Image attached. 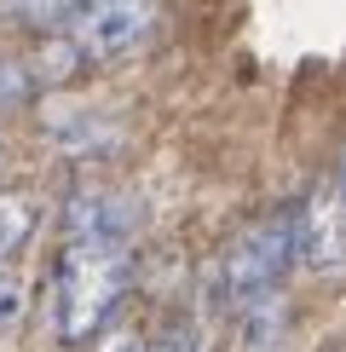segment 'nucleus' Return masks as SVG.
Returning <instances> with one entry per match:
<instances>
[{
	"instance_id": "obj_3",
	"label": "nucleus",
	"mask_w": 346,
	"mask_h": 352,
	"mask_svg": "<svg viewBox=\"0 0 346 352\" xmlns=\"http://www.w3.org/2000/svg\"><path fill=\"white\" fill-rule=\"evenodd\" d=\"M156 29V6L150 0H86V6L52 35L47 58L35 64V76H69V69H93V64H115L133 58Z\"/></svg>"
},
{
	"instance_id": "obj_2",
	"label": "nucleus",
	"mask_w": 346,
	"mask_h": 352,
	"mask_svg": "<svg viewBox=\"0 0 346 352\" xmlns=\"http://www.w3.org/2000/svg\"><path fill=\"white\" fill-rule=\"evenodd\" d=\"M295 272V202L260 214L254 226H242L237 237L214 260V306L220 312H242L254 300H271L283 289V277Z\"/></svg>"
},
{
	"instance_id": "obj_11",
	"label": "nucleus",
	"mask_w": 346,
	"mask_h": 352,
	"mask_svg": "<svg viewBox=\"0 0 346 352\" xmlns=\"http://www.w3.org/2000/svg\"><path fill=\"white\" fill-rule=\"evenodd\" d=\"M93 352H144V341L133 329H98L93 335Z\"/></svg>"
},
{
	"instance_id": "obj_6",
	"label": "nucleus",
	"mask_w": 346,
	"mask_h": 352,
	"mask_svg": "<svg viewBox=\"0 0 346 352\" xmlns=\"http://www.w3.org/2000/svg\"><path fill=\"white\" fill-rule=\"evenodd\" d=\"M35 226H41V202L23 190H0V266H12V254L29 248Z\"/></svg>"
},
{
	"instance_id": "obj_5",
	"label": "nucleus",
	"mask_w": 346,
	"mask_h": 352,
	"mask_svg": "<svg viewBox=\"0 0 346 352\" xmlns=\"http://www.w3.org/2000/svg\"><path fill=\"white\" fill-rule=\"evenodd\" d=\"M64 237H110L133 243L139 237V202L115 185H76L64 202Z\"/></svg>"
},
{
	"instance_id": "obj_8",
	"label": "nucleus",
	"mask_w": 346,
	"mask_h": 352,
	"mask_svg": "<svg viewBox=\"0 0 346 352\" xmlns=\"http://www.w3.org/2000/svg\"><path fill=\"white\" fill-rule=\"evenodd\" d=\"M23 318H29V283L12 266H0V335L23 329Z\"/></svg>"
},
{
	"instance_id": "obj_4",
	"label": "nucleus",
	"mask_w": 346,
	"mask_h": 352,
	"mask_svg": "<svg viewBox=\"0 0 346 352\" xmlns=\"http://www.w3.org/2000/svg\"><path fill=\"white\" fill-rule=\"evenodd\" d=\"M295 266L329 277L341 266V179L323 173L295 202Z\"/></svg>"
},
{
	"instance_id": "obj_10",
	"label": "nucleus",
	"mask_w": 346,
	"mask_h": 352,
	"mask_svg": "<svg viewBox=\"0 0 346 352\" xmlns=\"http://www.w3.org/2000/svg\"><path fill=\"white\" fill-rule=\"evenodd\" d=\"M35 87H41L35 64H23V58H0V110H6V104H23Z\"/></svg>"
},
{
	"instance_id": "obj_7",
	"label": "nucleus",
	"mask_w": 346,
	"mask_h": 352,
	"mask_svg": "<svg viewBox=\"0 0 346 352\" xmlns=\"http://www.w3.org/2000/svg\"><path fill=\"white\" fill-rule=\"evenodd\" d=\"M86 0H0V18L18 23V29H35V35H58Z\"/></svg>"
},
{
	"instance_id": "obj_9",
	"label": "nucleus",
	"mask_w": 346,
	"mask_h": 352,
	"mask_svg": "<svg viewBox=\"0 0 346 352\" xmlns=\"http://www.w3.org/2000/svg\"><path fill=\"white\" fill-rule=\"evenodd\" d=\"M144 352H208V341H202V329L191 318H173V324H162L144 341Z\"/></svg>"
},
{
	"instance_id": "obj_1",
	"label": "nucleus",
	"mask_w": 346,
	"mask_h": 352,
	"mask_svg": "<svg viewBox=\"0 0 346 352\" xmlns=\"http://www.w3.org/2000/svg\"><path fill=\"white\" fill-rule=\"evenodd\" d=\"M133 243H110V237H64L52 266V335L64 346H86L98 329L115 318V306L133 289Z\"/></svg>"
}]
</instances>
